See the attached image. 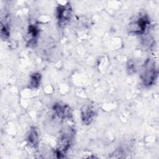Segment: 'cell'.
Returning <instances> with one entry per match:
<instances>
[{
	"label": "cell",
	"instance_id": "52a82bcc",
	"mask_svg": "<svg viewBox=\"0 0 159 159\" xmlns=\"http://www.w3.org/2000/svg\"><path fill=\"white\" fill-rule=\"evenodd\" d=\"M27 142L28 144L34 148H36L39 143V135L36 127L32 126L27 135Z\"/></svg>",
	"mask_w": 159,
	"mask_h": 159
},
{
	"label": "cell",
	"instance_id": "8fae6325",
	"mask_svg": "<svg viewBox=\"0 0 159 159\" xmlns=\"http://www.w3.org/2000/svg\"><path fill=\"white\" fill-rule=\"evenodd\" d=\"M127 72L129 75H133L136 72V67L135 62L130 59L127 62Z\"/></svg>",
	"mask_w": 159,
	"mask_h": 159
},
{
	"label": "cell",
	"instance_id": "30bf717a",
	"mask_svg": "<svg viewBox=\"0 0 159 159\" xmlns=\"http://www.w3.org/2000/svg\"><path fill=\"white\" fill-rule=\"evenodd\" d=\"M1 37L4 39H6L9 37V35H10L9 27L8 25V24L5 21L4 22H3L2 21L1 22Z\"/></svg>",
	"mask_w": 159,
	"mask_h": 159
},
{
	"label": "cell",
	"instance_id": "6da1fadb",
	"mask_svg": "<svg viewBox=\"0 0 159 159\" xmlns=\"http://www.w3.org/2000/svg\"><path fill=\"white\" fill-rule=\"evenodd\" d=\"M158 70L155 61L153 59H147L143 64L140 74V79L143 86L149 87L153 85L157 80Z\"/></svg>",
	"mask_w": 159,
	"mask_h": 159
},
{
	"label": "cell",
	"instance_id": "7a4b0ae2",
	"mask_svg": "<svg viewBox=\"0 0 159 159\" xmlns=\"http://www.w3.org/2000/svg\"><path fill=\"white\" fill-rule=\"evenodd\" d=\"M150 24V18L147 15H140L135 20L129 24V33L133 35H142L148 29Z\"/></svg>",
	"mask_w": 159,
	"mask_h": 159
},
{
	"label": "cell",
	"instance_id": "277c9868",
	"mask_svg": "<svg viewBox=\"0 0 159 159\" xmlns=\"http://www.w3.org/2000/svg\"><path fill=\"white\" fill-rule=\"evenodd\" d=\"M73 133H64L61 135L59 139L57 148L55 151V154L57 158L64 157V153H65L70 148L72 143Z\"/></svg>",
	"mask_w": 159,
	"mask_h": 159
},
{
	"label": "cell",
	"instance_id": "ba28073f",
	"mask_svg": "<svg viewBox=\"0 0 159 159\" xmlns=\"http://www.w3.org/2000/svg\"><path fill=\"white\" fill-rule=\"evenodd\" d=\"M39 34V29L35 25H30L28 28L27 33V45L30 46L34 45L36 43L37 37Z\"/></svg>",
	"mask_w": 159,
	"mask_h": 159
},
{
	"label": "cell",
	"instance_id": "3957f363",
	"mask_svg": "<svg viewBox=\"0 0 159 159\" xmlns=\"http://www.w3.org/2000/svg\"><path fill=\"white\" fill-rule=\"evenodd\" d=\"M72 12V7L70 2L58 5L56 10V16L59 25H66L71 18Z\"/></svg>",
	"mask_w": 159,
	"mask_h": 159
},
{
	"label": "cell",
	"instance_id": "5b68a950",
	"mask_svg": "<svg viewBox=\"0 0 159 159\" xmlns=\"http://www.w3.org/2000/svg\"><path fill=\"white\" fill-rule=\"evenodd\" d=\"M53 111L59 119H71L72 118V112L70 107L67 104L55 103L53 106Z\"/></svg>",
	"mask_w": 159,
	"mask_h": 159
},
{
	"label": "cell",
	"instance_id": "9c48e42d",
	"mask_svg": "<svg viewBox=\"0 0 159 159\" xmlns=\"http://www.w3.org/2000/svg\"><path fill=\"white\" fill-rule=\"evenodd\" d=\"M41 74L37 72L34 73L30 75V83H29V87L32 89L37 88L41 81Z\"/></svg>",
	"mask_w": 159,
	"mask_h": 159
},
{
	"label": "cell",
	"instance_id": "8992f818",
	"mask_svg": "<svg viewBox=\"0 0 159 159\" xmlns=\"http://www.w3.org/2000/svg\"><path fill=\"white\" fill-rule=\"evenodd\" d=\"M96 112L94 109L89 105H84L81 109V119L85 125H89L94 120Z\"/></svg>",
	"mask_w": 159,
	"mask_h": 159
}]
</instances>
